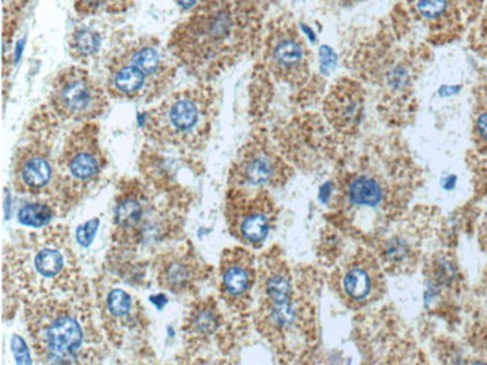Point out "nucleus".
<instances>
[{
	"instance_id": "nucleus-1",
	"label": "nucleus",
	"mask_w": 487,
	"mask_h": 365,
	"mask_svg": "<svg viewBox=\"0 0 487 365\" xmlns=\"http://www.w3.org/2000/svg\"><path fill=\"white\" fill-rule=\"evenodd\" d=\"M257 29L247 0H204L173 30L168 50L189 74L209 81L247 50Z\"/></svg>"
},
{
	"instance_id": "nucleus-2",
	"label": "nucleus",
	"mask_w": 487,
	"mask_h": 365,
	"mask_svg": "<svg viewBox=\"0 0 487 365\" xmlns=\"http://www.w3.org/2000/svg\"><path fill=\"white\" fill-rule=\"evenodd\" d=\"M4 274L9 295L25 304L87 292L65 226L49 225L21 235L8 247Z\"/></svg>"
},
{
	"instance_id": "nucleus-3",
	"label": "nucleus",
	"mask_w": 487,
	"mask_h": 365,
	"mask_svg": "<svg viewBox=\"0 0 487 365\" xmlns=\"http://www.w3.org/2000/svg\"><path fill=\"white\" fill-rule=\"evenodd\" d=\"M27 331L42 362L90 364L104 358V337L86 293L25 304Z\"/></svg>"
},
{
	"instance_id": "nucleus-4",
	"label": "nucleus",
	"mask_w": 487,
	"mask_h": 365,
	"mask_svg": "<svg viewBox=\"0 0 487 365\" xmlns=\"http://www.w3.org/2000/svg\"><path fill=\"white\" fill-rule=\"evenodd\" d=\"M183 193L170 187L125 180L114 201L113 253L134 259L179 235L183 226Z\"/></svg>"
},
{
	"instance_id": "nucleus-5",
	"label": "nucleus",
	"mask_w": 487,
	"mask_h": 365,
	"mask_svg": "<svg viewBox=\"0 0 487 365\" xmlns=\"http://www.w3.org/2000/svg\"><path fill=\"white\" fill-rule=\"evenodd\" d=\"M177 60L159 39L138 37L121 41L106 56L105 89L118 101L152 102L173 86Z\"/></svg>"
},
{
	"instance_id": "nucleus-6",
	"label": "nucleus",
	"mask_w": 487,
	"mask_h": 365,
	"mask_svg": "<svg viewBox=\"0 0 487 365\" xmlns=\"http://www.w3.org/2000/svg\"><path fill=\"white\" fill-rule=\"evenodd\" d=\"M216 95L209 86L177 90L146 113L142 122L150 143L182 155L204 148L215 119Z\"/></svg>"
},
{
	"instance_id": "nucleus-7",
	"label": "nucleus",
	"mask_w": 487,
	"mask_h": 365,
	"mask_svg": "<svg viewBox=\"0 0 487 365\" xmlns=\"http://www.w3.org/2000/svg\"><path fill=\"white\" fill-rule=\"evenodd\" d=\"M105 167L98 124L81 123L66 136L57 156V207L68 210L87 196L99 184Z\"/></svg>"
},
{
	"instance_id": "nucleus-8",
	"label": "nucleus",
	"mask_w": 487,
	"mask_h": 365,
	"mask_svg": "<svg viewBox=\"0 0 487 365\" xmlns=\"http://www.w3.org/2000/svg\"><path fill=\"white\" fill-rule=\"evenodd\" d=\"M53 120L56 117L44 107L32 119L29 138L16 153L13 183L17 193L47 196L56 204L57 158L53 148Z\"/></svg>"
},
{
	"instance_id": "nucleus-9",
	"label": "nucleus",
	"mask_w": 487,
	"mask_h": 365,
	"mask_svg": "<svg viewBox=\"0 0 487 365\" xmlns=\"http://www.w3.org/2000/svg\"><path fill=\"white\" fill-rule=\"evenodd\" d=\"M109 91L89 70L66 68L54 78L49 108L57 120L87 123L98 119L109 107Z\"/></svg>"
},
{
	"instance_id": "nucleus-10",
	"label": "nucleus",
	"mask_w": 487,
	"mask_h": 365,
	"mask_svg": "<svg viewBox=\"0 0 487 365\" xmlns=\"http://www.w3.org/2000/svg\"><path fill=\"white\" fill-rule=\"evenodd\" d=\"M97 309L106 338L114 346L122 347L128 340L144 334L149 321L141 302L123 288L114 286L111 281L101 277L94 286Z\"/></svg>"
},
{
	"instance_id": "nucleus-11",
	"label": "nucleus",
	"mask_w": 487,
	"mask_h": 365,
	"mask_svg": "<svg viewBox=\"0 0 487 365\" xmlns=\"http://www.w3.org/2000/svg\"><path fill=\"white\" fill-rule=\"evenodd\" d=\"M227 220L237 240L259 247L275 225V203L266 191H243L233 187L227 201Z\"/></svg>"
},
{
	"instance_id": "nucleus-12",
	"label": "nucleus",
	"mask_w": 487,
	"mask_h": 365,
	"mask_svg": "<svg viewBox=\"0 0 487 365\" xmlns=\"http://www.w3.org/2000/svg\"><path fill=\"white\" fill-rule=\"evenodd\" d=\"M266 62L271 74L291 86H302L311 75V53L292 23L281 20L266 41Z\"/></svg>"
},
{
	"instance_id": "nucleus-13",
	"label": "nucleus",
	"mask_w": 487,
	"mask_h": 365,
	"mask_svg": "<svg viewBox=\"0 0 487 365\" xmlns=\"http://www.w3.org/2000/svg\"><path fill=\"white\" fill-rule=\"evenodd\" d=\"M288 167L263 136L249 141L231 169L230 183L235 189L264 191L287 179Z\"/></svg>"
},
{
	"instance_id": "nucleus-14",
	"label": "nucleus",
	"mask_w": 487,
	"mask_h": 365,
	"mask_svg": "<svg viewBox=\"0 0 487 365\" xmlns=\"http://www.w3.org/2000/svg\"><path fill=\"white\" fill-rule=\"evenodd\" d=\"M204 264L189 244L159 253L153 261L158 285L174 295H191L206 277Z\"/></svg>"
},
{
	"instance_id": "nucleus-15",
	"label": "nucleus",
	"mask_w": 487,
	"mask_h": 365,
	"mask_svg": "<svg viewBox=\"0 0 487 365\" xmlns=\"http://www.w3.org/2000/svg\"><path fill=\"white\" fill-rule=\"evenodd\" d=\"M335 278L342 300L355 307L378 300L384 288L379 265L374 256L364 252L357 253L343 264Z\"/></svg>"
},
{
	"instance_id": "nucleus-16",
	"label": "nucleus",
	"mask_w": 487,
	"mask_h": 365,
	"mask_svg": "<svg viewBox=\"0 0 487 365\" xmlns=\"http://www.w3.org/2000/svg\"><path fill=\"white\" fill-rule=\"evenodd\" d=\"M221 295L231 309L245 310L257 281L255 259L247 250H225L221 259Z\"/></svg>"
},
{
	"instance_id": "nucleus-17",
	"label": "nucleus",
	"mask_w": 487,
	"mask_h": 365,
	"mask_svg": "<svg viewBox=\"0 0 487 365\" xmlns=\"http://www.w3.org/2000/svg\"><path fill=\"white\" fill-rule=\"evenodd\" d=\"M223 325V317L213 298L198 300L186 313L183 337L186 350H198L209 345Z\"/></svg>"
},
{
	"instance_id": "nucleus-18",
	"label": "nucleus",
	"mask_w": 487,
	"mask_h": 365,
	"mask_svg": "<svg viewBox=\"0 0 487 365\" xmlns=\"http://www.w3.org/2000/svg\"><path fill=\"white\" fill-rule=\"evenodd\" d=\"M362 113V96L350 82L342 81L333 89L326 102V114L328 122L338 131L347 132L359 123Z\"/></svg>"
},
{
	"instance_id": "nucleus-19",
	"label": "nucleus",
	"mask_w": 487,
	"mask_h": 365,
	"mask_svg": "<svg viewBox=\"0 0 487 365\" xmlns=\"http://www.w3.org/2000/svg\"><path fill=\"white\" fill-rule=\"evenodd\" d=\"M105 45L104 32L94 25H80L68 37L69 56L77 62L87 63L97 58Z\"/></svg>"
},
{
	"instance_id": "nucleus-20",
	"label": "nucleus",
	"mask_w": 487,
	"mask_h": 365,
	"mask_svg": "<svg viewBox=\"0 0 487 365\" xmlns=\"http://www.w3.org/2000/svg\"><path fill=\"white\" fill-rule=\"evenodd\" d=\"M459 0H409L412 13L427 26L443 29L459 21Z\"/></svg>"
},
{
	"instance_id": "nucleus-21",
	"label": "nucleus",
	"mask_w": 487,
	"mask_h": 365,
	"mask_svg": "<svg viewBox=\"0 0 487 365\" xmlns=\"http://www.w3.org/2000/svg\"><path fill=\"white\" fill-rule=\"evenodd\" d=\"M348 201L359 207H376L383 201V187L367 175H359L347 186Z\"/></svg>"
},
{
	"instance_id": "nucleus-22",
	"label": "nucleus",
	"mask_w": 487,
	"mask_h": 365,
	"mask_svg": "<svg viewBox=\"0 0 487 365\" xmlns=\"http://www.w3.org/2000/svg\"><path fill=\"white\" fill-rule=\"evenodd\" d=\"M58 207L51 201H38L25 204L18 210V222L23 226L41 229L50 225V222L57 214Z\"/></svg>"
},
{
	"instance_id": "nucleus-23",
	"label": "nucleus",
	"mask_w": 487,
	"mask_h": 365,
	"mask_svg": "<svg viewBox=\"0 0 487 365\" xmlns=\"http://www.w3.org/2000/svg\"><path fill=\"white\" fill-rule=\"evenodd\" d=\"M134 0H75L80 17H97L102 14H123L132 6Z\"/></svg>"
},
{
	"instance_id": "nucleus-24",
	"label": "nucleus",
	"mask_w": 487,
	"mask_h": 365,
	"mask_svg": "<svg viewBox=\"0 0 487 365\" xmlns=\"http://www.w3.org/2000/svg\"><path fill=\"white\" fill-rule=\"evenodd\" d=\"M474 136L477 144L487 151V110H483L475 117Z\"/></svg>"
},
{
	"instance_id": "nucleus-25",
	"label": "nucleus",
	"mask_w": 487,
	"mask_h": 365,
	"mask_svg": "<svg viewBox=\"0 0 487 365\" xmlns=\"http://www.w3.org/2000/svg\"><path fill=\"white\" fill-rule=\"evenodd\" d=\"M99 226V220L98 219H93L86 222L85 225L78 226L77 229V240L81 245H89L94 237V233H97Z\"/></svg>"
},
{
	"instance_id": "nucleus-26",
	"label": "nucleus",
	"mask_w": 487,
	"mask_h": 365,
	"mask_svg": "<svg viewBox=\"0 0 487 365\" xmlns=\"http://www.w3.org/2000/svg\"><path fill=\"white\" fill-rule=\"evenodd\" d=\"M335 53L331 51L328 46H321V69L324 70L326 74H328L330 69H333L336 65L335 60Z\"/></svg>"
},
{
	"instance_id": "nucleus-27",
	"label": "nucleus",
	"mask_w": 487,
	"mask_h": 365,
	"mask_svg": "<svg viewBox=\"0 0 487 365\" xmlns=\"http://www.w3.org/2000/svg\"><path fill=\"white\" fill-rule=\"evenodd\" d=\"M459 2L467 5L468 8H477L481 4V0H459Z\"/></svg>"
},
{
	"instance_id": "nucleus-28",
	"label": "nucleus",
	"mask_w": 487,
	"mask_h": 365,
	"mask_svg": "<svg viewBox=\"0 0 487 365\" xmlns=\"http://www.w3.org/2000/svg\"><path fill=\"white\" fill-rule=\"evenodd\" d=\"M459 89L456 87H443L441 89V95H444V96H450V95H453V93H456Z\"/></svg>"
},
{
	"instance_id": "nucleus-29",
	"label": "nucleus",
	"mask_w": 487,
	"mask_h": 365,
	"mask_svg": "<svg viewBox=\"0 0 487 365\" xmlns=\"http://www.w3.org/2000/svg\"><path fill=\"white\" fill-rule=\"evenodd\" d=\"M179 2V5L183 8V9H189L191 8L194 4H195V0H177Z\"/></svg>"
},
{
	"instance_id": "nucleus-30",
	"label": "nucleus",
	"mask_w": 487,
	"mask_h": 365,
	"mask_svg": "<svg viewBox=\"0 0 487 365\" xmlns=\"http://www.w3.org/2000/svg\"><path fill=\"white\" fill-rule=\"evenodd\" d=\"M486 289H487V278H486Z\"/></svg>"
}]
</instances>
